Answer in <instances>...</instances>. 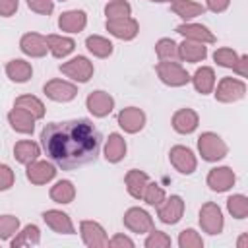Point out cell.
<instances>
[{"label":"cell","instance_id":"obj_32","mask_svg":"<svg viewBox=\"0 0 248 248\" xmlns=\"http://www.w3.org/2000/svg\"><path fill=\"white\" fill-rule=\"evenodd\" d=\"M174 12L180 14L182 17H194L200 12H203V8L198 6V4H194V2H190V0H178L174 4Z\"/></svg>","mask_w":248,"mask_h":248},{"label":"cell","instance_id":"obj_25","mask_svg":"<svg viewBox=\"0 0 248 248\" xmlns=\"http://www.w3.org/2000/svg\"><path fill=\"white\" fill-rule=\"evenodd\" d=\"M126 182H128V190L134 198H140L143 196V184L147 182V176L140 170H132L128 176H126Z\"/></svg>","mask_w":248,"mask_h":248},{"label":"cell","instance_id":"obj_34","mask_svg":"<svg viewBox=\"0 0 248 248\" xmlns=\"http://www.w3.org/2000/svg\"><path fill=\"white\" fill-rule=\"evenodd\" d=\"M157 54H159L163 60H165V58H176V56H178L176 45H174L172 41H169V39H163V41L157 43Z\"/></svg>","mask_w":248,"mask_h":248},{"label":"cell","instance_id":"obj_15","mask_svg":"<svg viewBox=\"0 0 248 248\" xmlns=\"http://www.w3.org/2000/svg\"><path fill=\"white\" fill-rule=\"evenodd\" d=\"M10 122L19 132H33V114L27 112L25 108L16 107V110L10 112Z\"/></svg>","mask_w":248,"mask_h":248},{"label":"cell","instance_id":"obj_23","mask_svg":"<svg viewBox=\"0 0 248 248\" xmlns=\"http://www.w3.org/2000/svg\"><path fill=\"white\" fill-rule=\"evenodd\" d=\"M14 153H16V157H17V161H21V163H31V161L37 159L39 147H37L33 141H19V143L16 145Z\"/></svg>","mask_w":248,"mask_h":248},{"label":"cell","instance_id":"obj_43","mask_svg":"<svg viewBox=\"0 0 248 248\" xmlns=\"http://www.w3.org/2000/svg\"><path fill=\"white\" fill-rule=\"evenodd\" d=\"M159 242H163V244H169V238H165L161 232H157V231H155V234H153V236L147 240V246H153V244H159Z\"/></svg>","mask_w":248,"mask_h":248},{"label":"cell","instance_id":"obj_10","mask_svg":"<svg viewBox=\"0 0 248 248\" xmlns=\"http://www.w3.org/2000/svg\"><path fill=\"white\" fill-rule=\"evenodd\" d=\"M118 122L128 132H138L143 126V112L140 108H126L118 114Z\"/></svg>","mask_w":248,"mask_h":248},{"label":"cell","instance_id":"obj_41","mask_svg":"<svg viewBox=\"0 0 248 248\" xmlns=\"http://www.w3.org/2000/svg\"><path fill=\"white\" fill-rule=\"evenodd\" d=\"M17 8V0H0V14L2 16H12Z\"/></svg>","mask_w":248,"mask_h":248},{"label":"cell","instance_id":"obj_6","mask_svg":"<svg viewBox=\"0 0 248 248\" xmlns=\"http://www.w3.org/2000/svg\"><path fill=\"white\" fill-rule=\"evenodd\" d=\"M87 107H89V110H91L93 114L105 116V114H108L110 108H112V99H110L107 93H103V91H95V93H91V95L87 97Z\"/></svg>","mask_w":248,"mask_h":248},{"label":"cell","instance_id":"obj_17","mask_svg":"<svg viewBox=\"0 0 248 248\" xmlns=\"http://www.w3.org/2000/svg\"><path fill=\"white\" fill-rule=\"evenodd\" d=\"M54 169H52V165H48V163H35V165H29V169H27V176H29V180H33V182H37V184H43V182H46V180H50L52 176H54Z\"/></svg>","mask_w":248,"mask_h":248},{"label":"cell","instance_id":"obj_11","mask_svg":"<svg viewBox=\"0 0 248 248\" xmlns=\"http://www.w3.org/2000/svg\"><path fill=\"white\" fill-rule=\"evenodd\" d=\"M242 95H244V85L236 79H231V78L223 79L219 89H217V97L221 101H232V99H238Z\"/></svg>","mask_w":248,"mask_h":248},{"label":"cell","instance_id":"obj_27","mask_svg":"<svg viewBox=\"0 0 248 248\" xmlns=\"http://www.w3.org/2000/svg\"><path fill=\"white\" fill-rule=\"evenodd\" d=\"M87 48L97 56H108L112 52V45L103 37H89L87 39Z\"/></svg>","mask_w":248,"mask_h":248},{"label":"cell","instance_id":"obj_4","mask_svg":"<svg viewBox=\"0 0 248 248\" xmlns=\"http://www.w3.org/2000/svg\"><path fill=\"white\" fill-rule=\"evenodd\" d=\"M60 70H62L64 74L72 76L74 79H79V81H87L89 76H91V72H93L91 64H89L87 58H83V56H78V58L70 60L68 64L60 66Z\"/></svg>","mask_w":248,"mask_h":248},{"label":"cell","instance_id":"obj_26","mask_svg":"<svg viewBox=\"0 0 248 248\" xmlns=\"http://www.w3.org/2000/svg\"><path fill=\"white\" fill-rule=\"evenodd\" d=\"M16 107H19V108H25L27 112H31L33 114V118H41L43 116V105H41V101L39 99H35V97H19L17 101H16Z\"/></svg>","mask_w":248,"mask_h":248},{"label":"cell","instance_id":"obj_1","mask_svg":"<svg viewBox=\"0 0 248 248\" xmlns=\"http://www.w3.org/2000/svg\"><path fill=\"white\" fill-rule=\"evenodd\" d=\"M45 153L62 169L72 170L97 159L101 147V134L85 120L50 122L41 132Z\"/></svg>","mask_w":248,"mask_h":248},{"label":"cell","instance_id":"obj_20","mask_svg":"<svg viewBox=\"0 0 248 248\" xmlns=\"http://www.w3.org/2000/svg\"><path fill=\"white\" fill-rule=\"evenodd\" d=\"M174 128L178 130V132H182V134H186V132H192L194 128H196V124H198V116L192 112V110H180V112H176L174 114Z\"/></svg>","mask_w":248,"mask_h":248},{"label":"cell","instance_id":"obj_13","mask_svg":"<svg viewBox=\"0 0 248 248\" xmlns=\"http://www.w3.org/2000/svg\"><path fill=\"white\" fill-rule=\"evenodd\" d=\"M207 180H209V186L213 190H227L234 182V174L227 167L225 169H215V170H211V174H209Z\"/></svg>","mask_w":248,"mask_h":248},{"label":"cell","instance_id":"obj_31","mask_svg":"<svg viewBox=\"0 0 248 248\" xmlns=\"http://www.w3.org/2000/svg\"><path fill=\"white\" fill-rule=\"evenodd\" d=\"M182 58H186L188 62H198L205 56V46L202 45H192V43H184L182 45V50H180Z\"/></svg>","mask_w":248,"mask_h":248},{"label":"cell","instance_id":"obj_22","mask_svg":"<svg viewBox=\"0 0 248 248\" xmlns=\"http://www.w3.org/2000/svg\"><path fill=\"white\" fill-rule=\"evenodd\" d=\"M45 221L54 229V231H58V232H72V225H70V221H68V217L64 215V213H58V211H46L45 215Z\"/></svg>","mask_w":248,"mask_h":248},{"label":"cell","instance_id":"obj_35","mask_svg":"<svg viewBox=\"0 0 248 248\" xmlns=\"http://www.w3.org/2000/svg\"><path fill=\"white\" fill-rule=\"evenodd\" d=\"M17 229V219L12 215L0 217V238H8L14 231Z\"/></svg>","mask_w":248,"mask_h":248},{"label":"cell","instance_id":"obj_19","mask_svg":"<svg viewBox=\"0 0 248 248\" xmlns=\"http://www.w3.org/2000/svg\"><path fill=\"white\" fill-rule=\"evenodd\" d=\"M58 23H60V27H62L64 31L76 33V31L83 29V25H85V14H83V12H68V14H64V16L60 17Z\"/></svg>","mask_w":248,"mask_h":248},{"label":"cell","instance_id":"obj_45","mask_svg":"<svg viewBox=\"0 0 248 248\" xmlns=\"http://www.w3.org/2000/svg\"><path fill=\"white\" fill-rule=\"evenodd\" d=\"M157 2H170V0H157Z\"/></svg>","mask_w":248,"mask_h":248},{"label":"cell","instance_id":"obj_7","mask_svg":"<svg viewBox=\"0 0 248 248\" xmlns=\"http://www.w3.org/2000/svg\"><path fill=\"white\" fill-rule=\"evenodd\" d=\"M45 93L54 99V101H70L74 95H76V87L70 85V83H64V81H50L45 85Z\"/></svg>","mask_w":248,"mask_h":248},{"label":"cell","instance_id":"obj_3","mask_svg":"<svg viewBox=\"0 0 248 248\" xmlns=\"http://www.w3.org/2000/svg\"><path fill=\"white\" fill-rule=\"evenodd\" d=\"M157 72H159L161 79L165 83H170V85H182V83H186L190 79L188 74L174 62H161L157 66Z\"/></svg>","mask_w":248,"mask_h":248},{"label":"cell","instance_id":"obj_14","mask_svg":"<svg viewBox=\"0 0 248 248\" xmlns=\"http://www.w3.org/2000/svg\"><path fill=\"white\" fill-rule=\"evenodd\" d=\"M124 223H126L132 231H138V232H141V231H145V229L151 227L149 215H147L145 211H141V209H130V211L126 213V217H124Z\"/></svg>","mask_w":248,"mask_h":248},{"label":"cell","instance_id":"obj_42","mask_svg":"<svg viewBox=\"0 0 248 248\" xmlns=\"http://www.w3.org/2000/svg\"><path fill=\"white\" fill-rule=\"evenodd\" d=\"M190 242L200 244V240H196V238H194V231H184V234L180 236V244H182V246H188Z\"/></svg>","mask_w":248,"mask_h":248},{"label":"cell","instance_id":"obj_5","mask_svg":"<svg viewBox=\"0 0 248 248\" xmlns=\"http://www.w3.org/2000/svg\"><path fill=\"white\" fill-rule=\"evenodd\" d=\"M107 29L120 39H132L138 31V23L134 19H128V17H118V19H108Z\"/></svg>","mask_w":248,"mask_h":248},{"label":"cell","instance_id":"obj_24","mask_svg":"<svg viewBox=\"0 0 248 248\" xmlns=\"http://www.w3.org/2000/svg\"><path fill=\"white\" fill-rule=\"evenodd\" d=\"M46 41H48V46H50V50H52L54 56H66L68 52L74 50V41L72 39H62V37L50 35Z\"/></svg>","mask_w":248,"mask_h":248},{"label":"cell","instance_id":"obj_12","mask_svg":"<svg viewBox=\"0 0 248 248\" xmlns=\"http://www.w3.org/2000/svg\"><path fill=\"white\" fill-rule=\"evenodd\" d=\"M21 48L31 56H43L46 52V41L35 33H29L21 39Z\"/></svg>","mask_w":248,"mask_h":248},{"label":"cell","instance_id":"obj_28","mask_svg":"<svg viewBox=\"0 0 248 248\" xmlns=\"http://www.w3.org/2000/svg\"><path fill=\"white\" fill-rule=\"evenodd\" d=\"M178 33H182V35H186V37H192V39H203V41H213V35L205 29V27H202V25H180L178 27Z\"/></svg>","mask_w":248,"mask_h":248},{"label":"cell","instance_id":"obj_16","mask_svg":"<svg viewBox=\"0 0 248 248\" xmlns=\"http://www.w3.org/2000/svg\"><path fill=\"white\" fill-rule=\"evenodd\" d=\"M182 215V200L178 196H172L165 207L159 209V217L165 223H176Z\"/></svg>","mask_w":248,"mask_h":248},{"label":"cell","instance_id":"obj_36","mask_svg":"<svg viewBox=\"0 0 248 248\" xmlns=\"http://www.w3.org/2000/svg\"><path fill=\"white\" fill-rule=\"evenodd\" d=\"M229 209L232 215H236L238 219H242L246 215V200L242 196H234L229 200Z\"/></svg>","mask_w":248,"mask_h":248},{"label":"cell","instance_id":"obj_21","mask_svg":"<svg viewBox=\"0 0 248 248\" xmlns=\"http://www.w3.org/2000/svg\"><path fill=\"white\" fill-rule=\"evenodd\" d=\"M6 70H8V76L14 81H27L29 76H31V66L23 60H12Z\"/></svg>","mask_w":248,"mask_h":248},{"label":"cell","instance_id":"obj_30","mask_svg":"<svg viewBox=\"0 0 248 248\" xmlns=\"http://www.w3.org/2000/svg\"><path fill=\"white\" fill-rule=\"evenodd\" d=\"M50 196L56 200V202H62V203H68L72 198H74V188H72V184L68 182V180H62V182H58L54 188H52V192H50Z\"/></svg>","mask_w":248,"mask_h":248},{"label":"cell","instance_id":"obj_40","mask_svg":"<svg viewBox=\"0 0 248 248\" xmlns=\"http://www.w3.org/2000/svg\"><path fill=\"white\" fill-rule=\"evenodd\" d=\"M12 180H14L12 170H10L6 165H0V190L10 188V186H12Z\"/></svg>","mask_w":248,"mask_h":248},{"label":"cell","instance_id":"obj_33","mask_svg":"<svg viewBox=\"0 0 248 248\" xmlns=\"http://www.w3.org/2000/svg\"><path fill=\"white\" fill-rule=\"evenodd\" d=\"M107 16L110 17V19H118V17H128V14H130V6L126 4V2H122V0H114L112 4H108L107 6Z\"/></svg>","mask_w":248,"mask_h":248},{"label":"cell","instance_id":"obj_9","mask_svg":"<svg viewBox=\"0 0 248 248\" xmlns=\"http://www.w3.org/2000/svg\"><path fill=\"white\" fill-rule=\"evenodd\" d=\"M202 225L211 232V234H215V232H219L221 231V225H223V219H221V211H219V207H215V205H211V203H207L203 209H202Z\"/></svg>","mask_w":248,"mask_h":248},{"label":"cell","instance_id":"obj_39","mask_svg":"<svg viewBox=\"0 0 248 248\" xmlns=\"http://www.w3.org/2000/svg\"><path fill=\"white\" fill-rule=\"evenodd\" d=\"M145 200H147V203H151V205H157V203L163 200V190H161V188H157L155 184L147 186V194H145Z\"/></svg>","mask_w":248,"mask_h":248},{"label":"cell","instance_id":"obj_8","mask_svg":"<svg viewBox=\"0 0 248 248\" xmlns=\"http://www.w3.org/2000/svg\"><path fill=\"white\" fill-rule=\"evenodd\" d=\"M170 161L180 172H192L196 167V161H194L190 149H186V147H174L170 151Z\"/></svg>","mask_w":248,"mask_h":248},{"label":"cell","instance_id":"obj_29","mask_svg":"<svg viewBox=\"0 0 248 248\" xmlns=\"http://www.w3.org/2000/svg\"><path fill=\"white\" fill-rule=\"evenodd\" d=\"M194 83H196V89L200 93H207L213 85V72L209 68H202L196 72V78H194Z\"/></svg>","mask_w":248,"mask_h":248},{"label":"cell","instance_id":"obj_44","mask_svg":"<svg viewBox=\"0 0 248 248\" xmlns=\"http://www.w3.org/2000/svg\"><path fill=\"white\" fill-rule=\"evenodd\" d=\"M227 4H229V0H209V8H211L213 12H221V10H225Z\"/></svg>","mask_w":248,"mask_h":248},{"label":"cell","instance_id":"obj_38","mask_svg":"<svg viewBox=\"0 0 248 248\" xmlns=\"http://www.w3.org/2000/svg\"><path fill=\"white\" fill-rule=\"evenodd\" d=\"M29 8H33L39 14H50L52 12V0H27Z\"/></svg>","mask_w":248,"mask_h":248},{"label":"cell","instance_id":"obj_37","mask_svg":"<svg viewBox=\"0 0 248 248\" xmlns=\"http://www.w3.org/2000/svg\"><path fill=\"white\" fill-rule=\"evenodd\" d=\"M215 60H217L219 64H223V66H234V64H236V56H234V52L229 50V48L217 50V52H215Z\"/></svg>","mask_w":248,"mask_h":248},{"label":"cell","instance_id":"obj_2","mask_svg":"<svg viewBox=\"0 0 248 248\" xmlns=\"http://www.w3.org/2000/svg\"><path fill=\"white\" fill-rule=\"evenodd\" d=\"M198 145H200V151H202L203 159H207V161L221 159L225 155V151H227V147L223 145V141L217 136H213V134H203L200 138V143Z\"/></svg>","mask_w":248,"mask_h":248},{"label":"cell","instance_id":"obj_18","mask_svg":"<svg viewBox=\"0 0 248 248\" xmlns=\"http://www.w3.org/2000/svg\"><path fill=\"white\" fill-rule=\"evenodd\" d=\"M126 153V143L124 140L118 136V134H112L107 141V147H105V155L108 161H120Z\"/></svg>","mask_w":248,"mask_h":248}]
</instances>
